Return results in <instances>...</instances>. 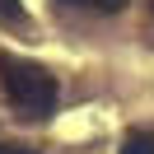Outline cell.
Returning a JSON list of instances; mask_svg holds the SVG:
<instances>
[{
  "label": "cell",
  "instance_id": "cell-1",
  "mask_svg": "<svg viewBox=\"0 0 154 154\" xmlns=\"http://www.w3.org/2000/svg\"><path fill=\"white\" fill-rule=\"evenodd\" d=\"M0 84H5L10 107L23 122H47V117L56 112V79L42 66H33V61L5 51V56H0Z\"/></svg>",
  "mask_w": 154,
  "mask_h": 154
},
{
  "label": "cell",
  "instance_id": "cell-4",
  "mask_svg": "<svg viewBox=\"0 0 154 154\" xmlns=\"http://www.w3.org/2000/svg\"><path fill=\"white\" fill-rule=\"evenodd\" d=\"M0 154H38V149H28V145H10V140H0Z\"/></svg>",
  "mask_w": 154,
  "mask_h": 154
},
{
  "label": "cell",
  "instance_id": "cell-2",
  "mask_svg": "<svg viewBox=\"0 0 154 154\" xmlns=\"http://www.w3.org/2000/svg\"><path fill=\"white\" fill-rule=\"evenodd\" d=\"M117 154H154V131H126Z\"/></svg>",
  "mask_w": 154,
  "mask_h": 154
},
{
  "label": "cell",
  "instance_id": "cell-6",
  "mask_svg": "<svg viewBox=\"0 0 154 154\" xmlns=\"http://www.w3.org/2000/svg\"><path fill=\"white\" fill-rule=\"evenodd\" d=\"M61 5H79V0H61Z\"/></svg>",
  "mask_w": 154,
  "mask_h": 154
},
{
  "label": "cell",
  "instance_id": "cell-3",
  "mask_svg": "<svg viewBox=\"0 0 154 154\" xmlns=\"http://www.w3.org/2000/svg\"><path fill=\"white\" fill-rule=\"evenodd\" d=\"M23 10H19V0H0V23H19Z\"/></svg>",
  "mask_w": 154,
  "mask_h": 154
},
{
  "label": "cell",
  "instance_id": "cell-5",
  "mask_svg": "<svg viewBox=\"0 0 154 154\" xmlns=\"http://www.w3.org/2000/svg\"><path fill=\"white\" fill-rule=\"evenodd\" d=\"M94 5H98V10H103V14H117V10H122V5H126V0H94Z\"/></svg>",
  "mask_w": 154,
  "mask_h": 154
}]
</instances>
